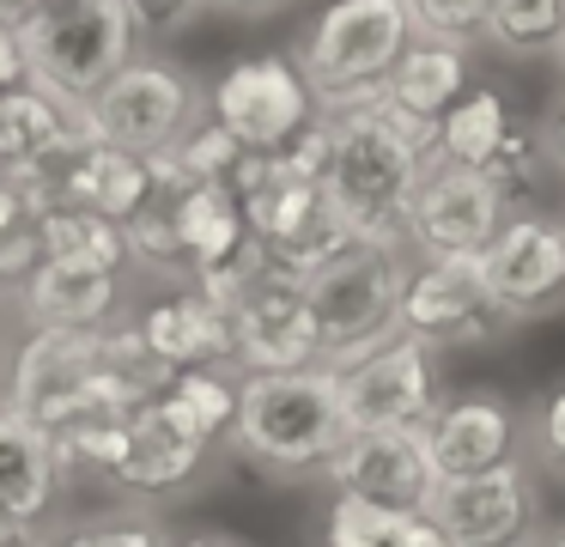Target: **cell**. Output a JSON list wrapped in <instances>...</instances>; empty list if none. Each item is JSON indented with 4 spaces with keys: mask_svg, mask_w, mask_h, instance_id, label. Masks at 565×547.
I'll list each match as a JSON object with an SVG mask.
<instances>
[{
    "mask_svg": "<svg viewBox=\"0 0 565 547\" xmlns=\"http://www.w3.org/2000/svg\"><path fill=\"white\" fill-rule=\"evenodd\" d=\"M79 128V109L55 104L50 92H38V85H13V92H0V177H19V170H31L43 152H55V146H67Z\"/></svg>",
    "mask_w": 565,
    "mask_h": 547,
    "instance_id": "603a6c76",
    "label": "cell"
},
{
    "mask_svg": "<svg viewBox=\"0 0 565 547\" xmlns=\"http://www.w3.org/2000/svg\"><path fill=\"white\" fill-rule=\"evenodd\" d=\"M0 547H43L38 523H13V517H0Z\"/></svg>",
    "mask_w": 565,
    "mask_h": 547,
    "instance_id": "d590c367",
    "label": "cell"
},
{
    "mask_svg": "<svg viewBox=\"0 0 565 547\" xmlns=\"http://www.w3.org/2000/svg\"><path fill=\"white\" fill-rule=\"evenodd\" d=\"M529 444H535L541 469H553L565 481V377L547 389V396H541L535 420H529Z\"/></svg>",
    "mask_w": 565,
    "mask_h": 547,
    "instance_id": "f1b7e54d",
    "label": "cell"
},
{
    "mask_svg": "<svg viewBox=\"0 0 565 547\" xmlns=\"http://www.w3.org/2000/svg\"><path fill=\"white\" fill-rule=\"evenodd\" d=\"M480 280L499 323H541L565 311V219L535 207L504 213V225L480 250Z\"/></svg>",
    "mask_w": 565,
    "mask_h": 547,
    "instance_id": "ba28073f",
    "label": "cell"
},
{
    "mask_svg": "<svg viewBox=\"0 0 565 547\" xmlns=\"http://www.w3.org/2000/svg\"><path fill=\"white\" fill-rule=\"evenodd\" d=\"M553 55H559V67H565V43H559V49H553Z\"/></svg>",
    "mask_w": 565,
    "mask_h": 547,
    "instance_id": "ab89813d",
    "label": "cell"
},
{
    "mask_svg": "<svg viewBox=\"0 0 565 547\" xmlns=\"http://www.w3.org/2000/svg\"><path fill=\"white\" fill-rule=\"evenodd\" d=\"M499 311L480 280V255H414L402 286V335L426 347H475L499 335Z\"/></svg>",
    "mask_w": 565,
    "mask_h": 547,
    "instance_id": "7c38bea8",
    "label": "cell"
},
{
    "mask_svg": "<svg viewBox=\"0 0 565 547\" xmlns=\"http://www.w3.org/2000/svg\"><path fill=\"white\" fill-rule=\"evenodd\" d=\"M535 547H565V523H553V529H541Z\"/></svg>",
    "mask_w": 565,
    "mask_h": 547,
    "instance_id": "74e56055",
    "label": "cell"
},
{
    "mask_svg": "<svg viewBox=\"0 0 565 547\" xmlns=\"http://www.w3.org/2000/svg\"><path fill=\"white\" fill-rule=\"evenodd\" d=\"M438 481H462V474H487L504 462H523V413L499 396V389H462V396H438V408L419 425Z\"/></svg>",
    "mask_w": 565,
    "mask_h": 547,
    "instance_id": "2e32d148",
    "label": "cell"
},
{
    "mask_svg": "<svg viewBox=\"0 0 565 547\" xmlns=\"http://www.w3.org/2000/svg\"><path fill=\"white\" fill-rule=\"evenodd\" d=\"M164 408H171L195 438L220 444V438L232 432V413H237V371H225V365L171 371V383H164Z\"/></svg>",
    "mask_w": 565,
    "mask_h": 547,
    "instance_id": "484cf974",
    "label": "cell"
},
{
    "mask_svg": "<svg viewBox=\"0 0 565 547\" xmlns=\"http://www.w3.org/2000/svg\"><path fill=\"white\" fill-rule=\"evenodd\" d=\"M407 43H414V24H407L402 0H329L292 61L317 109L334 116V109L371 104Z\"/></svg>",
    "mask_w": 565,
    "mask_h": 547,
    "instance_id": "5b68a950",
    "label": "cell"
},
{
    "mask_svg": "<svg viewBox=\"0 0 565 547\" xmlns=\"http://www.w3.org/2000/svg\"><path fill=\"white\" fill-rule=\"evenodd\" d=\"M25 85V49H19V31H0V92Z\"/></svg>",
    "mask_w": 565,
    "mask_h": 547,
    "instance_id": "836d02e7",
    "label": "cell"
},
{
    "mask_svg": "<svg viewBox=\"0 0 565 547\" xmlns=\"http://www.w3.org/2000/svg\"><path fill=\"white\" fill-rule=\"evenodd\" d=\"M171 201L177 219V238H183L189 255V280L207 274V267H225L249 250V225H244V207H237L232 182L207 177V182H189V189H159Z\"/></svg>",
    "mask_w": 565,
    "mask_h": 547,
    "instance_id": "ffe728a7",
    "label": "cell"
},
{
    "mask_svg": "<svg viewBox=\"0 0 565 547\" xmlns=\"http://www.w3.org/2000/svg\"><path fill=\"white\" fill-rule=\"evenodd\" d=\"M480 43L499 55H553L565 43V0H492Z\"/></svg>",
    "mask_w": 565,
    "mask_h": 547,
    "instance_id": "4316f807",
    "label": "cell"
},
{
    "mask_svg": "<svg viewBox=\"0 0 565 547\" xmlns=\"http://www.w3.org/2000/svg\"><path fill=\"white\" fill-rule=\"evenodd\" d=\"M38 250L50 262H79V267H104V274H122L128 267V238L116 219L92 213V207H55L38 219Z\"/></svg>",
    "mask_w": 565,
    "mask_h": 547,
    "instance_id": "d4e9b609",
    "label": "cell"
},
{
    "mask_svg": "<svg viewBox=\"0 0 565 547\" xmlns=\"http://www.w3.org/2000/svg\"><path fill=\"white\" fill-rule=\"evenodd\" d=\"M177 547H244V541H232V535H189V541H177Z\"/></svg>",
    "mask_w": 565,
    "mask_h": 547,
    "instance_id": "8d00e7d4",
    "label": "cell"
},
{
    "mask_svg": "<svg viewBox=\"0 0 565 547\" xmlns=\"http://www.w3.org/2000/svg\"><path fill=\"white\" fill-rule=\"evenodd\" d=\"M116 298H122V274L50 262V255H38V267L19 286L31 328H104V323H116Z\"/></svg>",
    "mask_w": 565,
    "mask_h": 547,
    "instance_id": "d6986e66",
    "label": "cell"
},
{
    "mask_svg": "<svg viewBox=\"0 0 565 547\" xmlns=\"http://www.w3.org/2000/svg\"><path fill=\"white\" fill-rule=\"evenodd\" d=\"M225 328H232V371H298V365H317V328L305 311V286L286 274H256L232 292L225 304Z\"/></svg>",
    "mask_w": 565,
    "mask_h": 547,
    "instance_id": "4fadbf2b",
    "label": "cell"
},
{
    "mask_svg": "<svg viewBox=\"0 0 565 547\" xmlns=\"http://www.w3.org/2000/svg\"><path fill=\"white\" fill-rule=\"evenodd\" d=\"M541 152L553 158V170H565V97H559V104H553L547 128H541Z\"/></svg>",
    "mask_w": 565,
    "mask_h": 547,
    "instance_id": "e575fe53",
    "label": "cell"
},
{
    "mask_svg": "<svg viewBox=\"0 0 565 547\" xmlns=\"http://www.w3.org/2000/svg\"><path fill=\"white\" fill-rule=\"evenodd\" d=\"M135 335L147 340V353L164 371H195V365H225L232 371V328L225 311L195 286H177L164 298H152L135 316Z\"/></svg>",
    "mask_w": 565,
    "mask_h": 547,
    "instance_id": "ac0fdd59",
    "label": "cell"
},
{
    "mask_svg": "<svg viewBox=\"0 0 565 547\" xmlns=\"http://www.w3.org/2000/svg\"><path fill=\"white\" fill-rule=\"evenodd\" d=\"M431 158L480 170L487 182H499L504 194H516L541 165V134L529 128V116H516L504 92H462L438 116L431 134Z\"/></svg>",
    "mask_w": 565,
    "mask_h": 547,
    "instance_id": "5bb4252c",
    "label": "cell"
},
{
    "mask_svg": "<svg viewBox=\"0 0 565 547\" xmlns=\"http://www.w3.org/2000/svg\"><path fill=\"white\" fill-rule=\"evenodd\" d=\"M25 225H38V219H31V207H25V194L0 177V238H13V231H25Z\"/></svg>",
    "mask_w": 565,
    "mask_h": 547,
    "instance_id": "1f68e13d",
    "label": "cell"
},
{
    "mask_svg": "<svg viewBox=\"0 0 565 547\" xmlns=\"http://www.w3.org/2000/svg\"><path fill=\"white\" fill-rule=\"evenodd\" d=\"M140 36H177L201 19V0H128Z\"/></svg>",
    "mask_w": 565,
    "mask_h": 547,
    "instance_id": "4dcf8cb0",
    "label": "cell"
},
{
    "mask_svg": "<svg viewBox=\"0 0 565 547\" xmlns=\"http://www.w3.org/2000/svg\"><path fill=\"white\" fill-rule=\"evenodd\" d=\"M414 36H431V43H480V24H487L492 0H402Z\"/></svg>",
    "mask_w": 565,
    "mask_h": 547,
    "instance_id": "83f0119b",
    "label": "cell"
},
{
    "mask_svg": "<svg viewBox=\"0 0 565 547\" xmlns=\"http://www.w3.org/2000/svg\"><path fill=\"white\" fill-rule=\"evenodd\" d=\"M207 450H213L207 438L189 432L159 396V401H147V408H135L122 420V450H116V462H110L104 481L128 486V493H177V486L195 481V469L207 462Z\"/></svg>",
    "mask_w": 565,
    "mask_h": 547,
    "instance_id": "e0dca14e",
    "label": "cell"
},
{
    "mask_svg": "<svg viewBox=\"0 0 565 547\" xmlns=\"http://www.w3.org/2000/svg\"><path fill=\"white\" fill-rule=\"evenodd\" d=\"M329 122V165H322V194L341 213V225L365 243H402L407 201L414 182L431 158V122L402 116L395 104L371 97V104L334 109ZM407 250V243H402Z\"/></svg>",
    "mask_w": 565,
    "mask_h": 547,
    "instance_id": "6da1fadb",
    "label": "cell"
},
{
    "mask_svg": "<svg viewBox=\"0 0 565 547\" xmlns=\"http://www.w3.org/2000/svg\"><path fill=\"white\" fill-rule=\"evenodd\" d=\"M135 43L140 31L128 0H50L38 19L19 24L25 80L67 109H86L135 61Z\"/></svg>",
    "mask_w": 565,
    "mask_h": 547,
    "instance_id": "277c9868",
    "label": "cell"
},
{
    "mask_svg": "<svg viewBox=\"0 0 565 547\" xmlns=\"http://www.w3.org/2000/svg\"><path fill=\"white\" fill-rule=\"evenodd\" d=\"M13 7H19V12H25V19H38V12H43V7H50V0H13Z\"/></svg>",
    "mask_w": 565,
    "mask_h": 547,
    "instance_id": "f35d334b",
    "label": "cell"
},
{
    "mask_svg": "<svg viewBox=\"0 0 565 547\" xmlns=\"http://www.w3.org/2000/svg\"><path fill=\"white\" fill-rule=\"evenodd\" d=\"M43 547H164V535L152 523H86V529H67Z\"/></svg>",
    "mask_w": 565,
    "mask_h": 547,
    "instance_id": "f546056e",
    "label": "cell"
},
{
    "mask_svg": "<svg viewBox=\"0 0 565 547\" xmlns=\"http://www.w3.org/2000/svg\"><path fill=\"white\" fill-rule=\"evenodd\" d=\"M317 116L322 109L292 55H244L207 92V122H220L232 134L237 152H280Z\"/></svg>",
    "mask_w": 565,
    "mask_h": 547,
    "instance_id": "52a82bcc",
    "label": "cell"
},
{
    "mask_svg": "<svg viewBox=\"0 0 565 547\" xmlns=\"http://www.w3.org/2000/svg\"><path fill=\"white\" fill-rule=\"evenodd\" d=\"M341 408H347V425H407L419 432L426 413L438 408V347L402 335L395 328L383 347H371L365 359L341 365Z\"/></svg>",
    "mask_w": 565,
    "mask_h": 547,
    "instance_id": "8fae6325",
    "label": "cell"
},
{
    "mask_svg": "<svg viewBox=\"0 0 565 547\" xmlns=\"http://www.w3.org/2000/svg\"><path fill=\"white\" fill-rule=\"evenodd\" d=\"M322 481L334 486V498H359V505H383V511H426L431 493H438V469H431L419 432H407V425L347 432V444L329 456Z\"/></svg>",
    "mask_w": 565,
    "mask_h": 547,
    "instance_id": "9a60e30c",
    "label": "cell"
},
{
    "mask_svg": "<svg viewBox=\"0 0 565 547\" xmlns=\"http://www.w3.org/2000/svg\"><path fill=\"white\" fill-rule=\"evenodd\" d=\"M55 450L25 413L0 408V517L13 523H43L55 505Z\"/></svg>",
    "mask_w": 565,
    "mask_h": 547,
    "instance_id": "7402d4cb",
    "label": "cell"
},
{
    "mask_svg": "<svg viewBox=\"0 0 565 547\" xmlns=\"http://www.w3.org/2000/svg\"><path fill=\"white\" fill-rule=\"evenodd\" d=\"M462 92H468V49L462 43H431V36H414V43L402 49V61L390 67V80H383L377 97H383V104H395L402 116L431 122V128H438V116Z\"/></svg>",
    "mask_w": 565,
    "mask_h": 547,
    "instance_id": "44dd1931",
    "label": "cell"
},
{
    "mask_svg": "<svg viewBox=\"0 0 565 547\" xmlns=\"http://www.w3.org/2000/svg\"><path fill=\"white\" fill-rule=\"evenodd\" d=\"M322 547H450L426 511H383L359 498H329Z\"/></svg>",
    "mask_w": 565,
    "mask_h": 547,
    "instance_id": "cb8c5ba5",
    "label": "cell"
},
{
    "mask_svg": "<svg viewBox=\"0 0 565 547\" xmlns=\"http://www.w3.org/2000/svg\"><path fill=\"white\" fill-rule=\"evenodd\" d=\"M347 432L353 425H347V408H341V377L329 365L237 377L232 438L262 474H280V481L322 474L329 456L347 444Z\"/></svg>",
    "mask_w": 565,
    "mask_h": 547,
    "instance_id": "7a4b0ae2",
    "label": "cell"
},
{
    "mask_svg": "<svg viewBox=\"0 0 565 547\" xmlns=\"http://www.w3.org/2000/svg\"><path fill=\"white\" fill-rule=\"evenodd\" d=\"M298 286H305V311H310V328H317V365L341 371V365L365 359L371 347H383L402 328L407 250L402 243L353 238Z\"/></svg>",
    "mask_w": 565,
    "mask_h": 547,
    "instance_id": "3957f363",
    "label": "cell"
},
{
    "mask_svg": "<svg viewBox=\"0 0 565 547\" xmlns=\"http://www.w3.org/2000/svg\"><path fill=\"white\" fill-rule=\"evenodd\" d=\"M292 0H201V12H232V19H274Z\"/></svg>",
    "mask_w": 565,
    "mask_h": 547,
    "instance_id": "d6a6232c",
    "label": "cell"
},
{
    "mask_svg": "<svg viewBox=\"0 0 565 547\" xmlns=\"http://www.w3.org/2000/svg\"><path fill=\"white\" fill-rule=\"evenodd\" d=\"M207 122V92L189 80L171 61H128L86 109H79V128L86 140L122 146L135 158H159L183 140L189 128Z\"/></svg>",
    "mask_w": 565,
    "mask_h": 547,
    "instance_id": "8992f818",
    "label": "cell"
},
{
    "mask_svg": "<svg viewBox=\"0 0 565 547\" xmlns=\"http://www.w3.org/2000/svg\"><path fill=\"white\" fill-rule=\"evenodd\" d=\"M511 213V194L499 182H487L480 170L450 165V158H426L407 201L402 243L414 255H480L492 243V231Z\"/></svg>",
    "mask_w": 565,
    "mask_h": 547,
    "instance_id": "30bf717a",
    "label": "cell"
},
{
    "mask_svg": "<svg viewBox=\"0 0 565 547\" xmlns=\"http://www.w3.org/2000/svg\"><path fill=\"white\" fill-rule=\"evenodd\" d=\"M426 517L450 547H535L541 541V486L535 469L504 462L487 474H462V481H438Z\"/></svg>",
    "mask_w": 565,
    "mask_h": 547,
    "instance_id": "9c48e42d",
    "label": "cell"
}]
</instances>
